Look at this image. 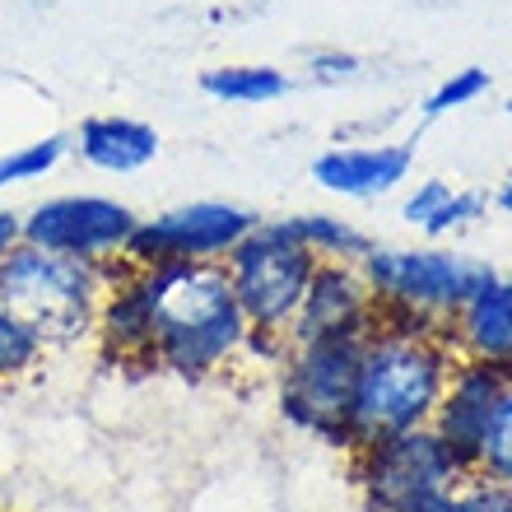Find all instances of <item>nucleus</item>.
Returning <instances> with one entry per match:
<instances>
[{
  "label": "nucleus",
  "instance_id": "3",
  "mask_svg": "<svg viewBox=\"0 0 512 512\" xmlns=\"http://www.w3.org/2000/svg\"><path fill=\"white\" fill-rule=\"evenodd\" d=\"M108 280L112 266L19 243L0 261V303L38 326V336L52 350V345H75V340L94 336V317L108 294Z\"/></svg>",
  "mask_w": 512,
  "mask_h": 512
},
{
  "label": "nucleus",
  "instance_id": "10",
  "mask_svg": "<svg viewBox=\"0 0 512 512\" xmlns=\"http://www.w3.org/2000/svg\"><path fill=\"white\" fill-rule=\"evenodd\" d=\"M508 382H512L508 368L480 364V359H457L452 373H447V387H443V396H438V410H433L429 429L438 433V443L452 452V461H457L466 475H475L489 415H494V405H499Z\"/></svg>",
  "mask_w": 512,
  "mask_h": 512
},
{
  "label": "nucleus",
  "instance_id": "21",
  "mask_svg": "<svg viewBox=\"0 0 512 512\" xmlns=\"http://www.w3.org/2000/svg\"><path fill=\"white\" fill-rule=\"evenodd\" d=\"M485 210H489L485 191H452V201L424 224V233H429V238H447V233H457V229H466V224H475V219H485Z\"/></svg>",
  "mask_w": 512,
  "mask_h": 512
},
{
  "label": "nucleus",
  "instance_id": "12",
  "mask_svg": "<svg viewBox=\"0 0 512 512\" xmlns=\"http://www.w3.org/2000/svg\"><path fill=\"white\" fill-rule=\"evenodd\" d=\"M457 359H480V364H512V280L494 275L480 284L443 326Z\"/></svg>",
  "mask_w": 512,
  "mask_h": 512
},
{
  "label": "nucleus",
  "instance_id": "2",
  "mask_svg": "<svg viewBox=\"0 0 512 512\" xmlns=\"http://www.w3.org/2000/svg\"><path fill=\"white\" fill-rule=\"evenodd\" d=\"M140 275L154 312L149 368L205 382L247 350L252 326L238 308L224 261H173V266H149Z\"/></svg>",
  "mask_w": 512,
  "mask_h": 512
},
{
  "label": "nucleus",
  "instance_id": "26",
  "mask_svg": "<svg viewBox=\"0 0 512 512\" xmlns=\"http://www.w3.org/2000/svg\"><path fill=\"white\" fill-rule=\"evenodd\" d=\"M494 205H499V210H508V215H512V173H508V182H503V187L494 191Z\"/></svg>",
  "mask_w": 512,
  "mask_h": 512
},
{
  "label": "nucleus",
  "instance_id": "14",
  "mask_svg": "<svg viewBox=\"0 0 512 512\" xmlns=\"http://www.w3.org/2000/svg\"><path fill=\"white\" fill-rule=\"evenodd\" d=\"M70 149L103 173H140L159 154V131L135 117H89Z\"/></svg>",
  "mask_w": 512,
  "mask_h": 512
},
{
  "label": "nucleus",
  "instance_id": "8",
  "mask_svg": "<svg viewBox=\"0 0 512 512\" xmlns=\"http://www.w3.org/2000/svg\"><path fill=\"white\" fill-rule=\"evenodd\" d=\"M261 219L229 201H191L159 219H140L122 261L135 270L173 266V261H224Z\"/></svg>",
  "mask_w": 512,
  "mask_h": 512
},
{
  "label": "nucleus",
  "instance_id": "18",
  "mask_svg": "<svg viewBox=\"0 0 512 512\" xmlns=\"http://www.w3.org/2000/svg\"><path fill=\"white\" fill-rule=\"evenodd\" d=\"M475 475H485L494 485L512 489V382L503 387L494 415H489L485 443H480V461H475Z\"/></svg>",
  "mask_w": 512,
  "mask_h": 512
},
{
  "label": "nucleus",
  "instance_id": "22",
  "mask_svg": "<svg viewBox=\"0 0 512 512\" xmlns=\"http://www.w3.org/2000/svg\"><path fill=\"white\" fill-rule=\"evenodd\" d=\"M452 512H512V489L485 475H466L452 494Z\"/></svg>",
  "mask_w": 512,
  "mask_h": 512
},
{
  "label": "nucleus",
  "instance_id": "7",
  "mask_svg": "<svg viewBox=\"0 0 512 512\" xmlns=\"http://www.w3.org/2000/svg\"><path fill=\"white\" fill-rule=\"evenodd\" d=\"M354 480L364 489L368 512H419L433 499L452 494L466 480V471L424 424V429L387 433L378 443H364L354 452Z\"/></svg>",
  "mask_w": 512,
  "mask_h": 512
},
{
  "label": "nucleus",
  "instance_id": "5",
  "mask_svg": "<svg viewBox=\"0 0 512 512\" xmlns=\"http://www.w3.org/2000/svg\"><path fill=\"white\" fill-rule=\"evenodd\" d=\"M368 331L289 345V354L280 359V410L289 424H298L303 433H317L331 447H345V419L354 405V382H359Z\"/></svg>",
  "mask_w": 512,
  "mask_h": 512
},
{
  "label": "nucleus",
  "instance_id": "11",
  "mask_svg": "<svg viewBox=\"0 0 512 512\" xmlns=\"http://www.w3.org/2000/svg\"><path fill=\"white\" fill-rule=\"evenodd\" d=\"M378 317V298L364 284V275L345 261H317L312 284L298 303L294 322L284 331L289 345H308L322 336H345V331H368Z\"/></svg>",
  "mask_w": 512,
  "mask_h": 512
},
{
  "label": "nucleus",
  "instance_id": "6",
  "mask_svg": "<svg viewBox=\"0 0 512 512\" xmlns=\"http://www.w3.org/2000/svg\"><path fill=\"white\" fill-rule=\"evenodd\" d=\"M224 270H229V284L238 294L247 326L266 331V336H284L303 294H308L317 256L303 243H294L280 224H256L243 243L224 256Z\"/></svg>",
  "mask_w": 512,
  "mask_h": 512
},
{
  "label": "nucleus",
  "instance_id": "17",
  "mask_svg": "<svg viewBox=\"0 0 512 512\" xmlns=\"http://www.w3.org/2000/svg\"><path fill=\"white\" fill-rule=\"evenodd\" d=\"M42 359H47V340L38 336V326L0 303V387L28 378L33 368H42Z\"/></svg>",
  "mask_w": 512,
  "mask_h": 512
},
{
  "label": "nucleus",
  "instance_id": "4",
  "mask_svg": "<svg viewBox=\"0 0 512 512\" xmlns=\"http://www.w3.org/2000/svg\"><path fill=\"white\" fill-rule=\"evenodd\" d=\"M359 275L378 298V312L387 317H405V322H424V326H447L452 312L466 298L489 284L499 270L466 252H405V247H373L359 261Z\"/></svg>",
  "mask_w": 512,
  "mask_h": 512
},
{
  "label": "nucleus",
  "instance_id": "23",
  "mask_svg": "<svg viewBox=\"0 0 512 512\" xmlns=\"http://www.w3.org/2000/svg\"><path fill=\"white\" fill-rule=\"evenodd\" d=\"M447 201H452V187L433 177V182H419V187H415V196L405 201V210H401V215L410 219V224H419V229H424V224H429V219L438 215V210H443Z\"/></svg>",
  "mask_w": 512,
  "mask_h": 512
},
{
  "label": "nucleus",
  "instance_id": "9",
  "mask_svg": "<svg viewBox=\"0 0 512 512\" xmlns=\"http://www.w3.org/2000/svg\"><path fill=\"white\" fill-rule=\"evenodd\" d=\"M135 210L112 196H52L28 219H19L24 243L61 256H80L94 266H117L135 233Z\"/></svg>",
  "mask_w": 512,
  "mask_h": 512
},
{
  "label": "nucleus",
  "instance_id": "1",
  "mask_svg": "<svg viewBox=\"0 0 512 512\" xmlns=\"http://www.w3.org/2000/svg\"><path fill=\"white\" fill-rule=\"evenodd\" d=\"M452 364H457V350L443 326L378 312L364 340V359H359L345 447L359 452L364 443H378L387 433L424 429L438 410Z\"/></svg>",
  "mask_w": 512,
  "mask_h": 512
},
{
  "label": "nucleus",
  "instance_id": "16",
  "mask_svg": "<svg viewBox=\"0 0 512 512\" xmlns=\"http://www.w3.org/2000/svg\"><path fill=\"white\" fill-rule=\"evenodd\" d=\"M201 89L219 103H275V98L289 94V80L284 70L275 66H219L201 75Z\"/></svg>",
  "mask_w": 512,
  "mask_h": 512
},
{
  "label": "nucleus",
  "instance_id": "13",
  "mask_svg": "<svg viewBox=\"0 0 512 512\" xmlns=\"http://www.w3.org/2000/svg\"><path fill=\"white\" fill-rule=\"evenodd\" d=\"M415 149L410 145H368V149H326L322 159L312 163V177L336 196H382L396 182L410 177Z\"/></svg>",
  "mask_w": 512,
  "mask_h": 512
},
{
  "label": "nucleus",
  "instance_id": "25",
  "mask_svg": "<svg viewBox=\"0 0 512 512\" xmlns=\"http://www.w3.org/2000/svg\"><path fill=\"white\" fill-rule=\"evenodd\" d=\"M19 243H24V233H19V215L0 210V261H5V256H10Z\"/></svg>",
  "mask_w": 512,
  "mask_h": 512
},
{
  "label": "nucleus",
  "instance_id": "20",
  "mask_svg": "<svg viewBox=\"0 0 512 512\" xmlns=\"http://www.w3.org/2000/svg\"><path fill=\"white\" fill-rule=\"evenodd\" d=\"M489 89V70L471 66V70H457L452 80H443L438 89L429 94V103H424V117H443V112L452 108H466V103H475V98Z\"/></svg>",
  "mask_w": 512,
  "mask_h": 512
},
{
  "label": "nucleus",
  "instance_id": "27",
  "mask_svg": "<svg viewBox=\"0 0 512 512\" xmlns=\"http://www.w3.org/2000/svg\"><path fill=\"white\" fill-rule=\"evenodd\" d=\"M452 494H457V489H452ZM452 494H443V499H433L429 508H419V512H452Z\"/></svg>",
  "mask_w": 512,
  "mask_h": 512
},
{
  "label": "nucleus",
  "instance_id": "29",
  "mask_svg": "<svg viewBox=\"0 0 512 512\" xmlns=\"http://www.w3.org/2000/svg\"><path fill=\"white\" fill-rule=\"evenodd\" d=\"M508 373H512V364H508Z\"/></svg>",
  "mask_w": 512,
  "mask_h": 512
},
{
  "label": "nucleus",
  "instance_id": "24",
  "mask_svg": "<svg viewBox=\"0 0 512 512\" xmlns=\"http://www.w3.org/2000/svg\"><path fill=\"white\" fill-rule=\"evenodd\" d=\"M308 70H312V80H322V84L350 80V75H359V56H350V52H312Z\"/></svg>",
  "mask_w": 512,
  "mask_h": 512
},
{
  "label": "nucleus",
  "instance_id": "19",
  "mask_svg": "<svg viewBox=\"0 0 512 512\" xmlns=\"http://www.w3.org/2000/svg\"><path fill=\"white\" fill-rule=\"evenodd\" d=\"M70 140L66 135H47V140H33V145H19L10 154H0V187L10 182H38L42 173H52L56 163L66 159Z\"/></svg>",
  "mask_w": 512,
  "mask_h": 512
},
{
  "label": "nucleus",
  "instance_id": "15",
  "mask_svg": "<svg viewBox=\"0 0 512 512\" xmlns=\"http://www.w3.org/2000/svg\"><path fill=\"white\" fill-rule=\"evenodd\" d=\"M294 243H303L317 261H345V266H359L368 252H373V243H368L364 229H354V224H345V219L336 215H294V219H275Z\"/></svg>",
  "mask_w": 512,
  "mask_h": 512
},
{
  "label": "nucleus",
  "instance_id": "28",
  "mask_svg": "<svg viewBox=\"0 0 512 512\" xmlns=\"http://www.w3.org/2000/svg\"><path fill=\"white\" fill-rule=\"evenodd\" d=\"M508 117H512V98H508Z\"/></svg>",
  "mask_w": 512,
  "mask_h": 512
}]
</instances>
